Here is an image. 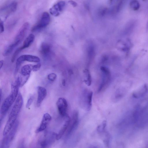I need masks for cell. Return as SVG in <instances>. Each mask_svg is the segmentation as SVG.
Returning a JSON list of instances; mask_svg holds the SVG:
<instances>
[{
  "mask_svg": "<svg viewBox=\"0 0 148 148\" xmlns=\"http://www.w3.org/2000/svg\"><path fill=\"white\" fill-rule=\"evenodd\" d=\"M23 103L22 96L20 93H19L4 128L3 133L4 136L9 132L16 122L18 114L22 108Z\"/></svg>",
  "mask_w": 148,
  "mask_h": 148,
  "instance_id": "obj_1",
  "label": "cell"
},
{
  "mask_svg": "<svg viewBox=\"0 0 148 148\" xmlns=\"http://www.w3.org/2000/svg\"><path fill=\"white\" fill-rule=\"evenodd\" d=\"M21 77L18 76L15 81L12 83L11 93L3 102L1 108V114L2 116L7 114L16 101L19 94V88L21 87Z\"/></svg>",
  "mask_w": 148,
  "mask_h": 148,
  "instance_id": "obj_2",
  "label": "cell"
},
{
  "mask_svg": "<svg viewBox=\"0 0 148 148\" xmlns=\"http://www.w3.org/2000/svg\"><path fill=\"white\" fill-rule=\"evenodd\" d=\"M18 125L19 122L18 121H17L9 132L4 136L2 142L1 147L7 148L9 147L16 135Z\"/></svg>",
  "mask_w": 148,
  "mask_h": 148,
  "instance_id": "obj_3",
  "label": "cell"
},
{
  "mask_svg": "<svg viewBox=\"0 0 148 148\" xmlns=\"http://www.w3.org/2000/svg\"><path fill=\"white\" fill-rule=\"evenodd\" d=\"M50 21V15L47 12H44L39 22L32 28L31 31L33 32H36L45 28Z\"/></svg>",
  "mask_w": 148,
  "mask_h": 148,
  "instance_id": "obj_4",
  "label": "cell"
},
{
  "mask_svg": "<svg viewBox=\"0 0 148 148\" xmlns=\"http://www.w3.org/2000/svg\"><path fill=\"white\" fill-rule=\"evenodd\" d=\"M39 63L40 61V58L38 57L31 55H23L17 59L16 68L19 69L22 64L24 62Z\"/></svg>",
  "mask_w": 148,
  "mask_h": 148,
  "instance_id": "obj_5",
  "label": "cell"
},
{
  "mask_svg": "<svg viewBox=\"0 0 148 148\" xmlns=\"http://www.w3.org/2000/svg\"><path fill=\"white\" fill-rule=\"evenodd\" d=\"M93 95V92L88 91H84L82 95V104L88 111H90L92 107Z\"/></svg>",
  "mask_w": 148,
  "mask_h": 148,
  "instance_id": "obj_6",
  "label": "cell"
},
{
  "mask_svg": "<svg viewBox=\"0 0 148 148\" xmlns=\"http://www.w3.org/2000/svg\"><path fill=\"white\" fill-rule=\"evenodd\" d=\"M79 123V113L78 111L75 110L73 113L69 129L68 130L67 135L70 136L77 128Z\"/></svg>",
  "mask_w": 148,
  "mask_h": 148,
  "instance_id": "obj_7",
  "label": "cell"
},
{
  "mask_svg": "<svg viewBox=\"0 0 148 148\" xmlns=\"http://www.w3.org/2000/svg\"><path fill=\"white\" fill-rule=\"evenodd\" d=\"M57 106L59 114L64 117L67 114L68 105L66 100L63 97L59 98L57 102Z\"/></svg>",
  "mask_w": 148,
  "mask_h": 148,
  "instance_id": "obj_8",
  "label": "cell"
},
{
  "mask_svg": "<svg viewBox=\"0 0 148 148\" xmlns=\"http://www.w3.org/2000/svg\"><path fill=\"white\" fill-rule=\"evenodd\" d=\"M30 24L28 22L24 23L19 31L15 38V42L20 43L25 37L29 29Z\"/></svg>",
  "mask_w": 148,
  "mask_h": 148,
  "instance_id": "obj_9",
  "label": "cell"
},
{
  "mask_svg": "<svg viewBox=\"0 0 148 148\" xmlns=\"http://www.w3.org/2000/svg\"><path fill=\"white\" fill-rule=\"evenodd\" d=\"M52 119V117L50 114L47 113L44 114L40 126L36 130V132L38 133L45 130Z\"/></svg>",
  "mask_w": 148,
  "mask_h": 148,
  "instance_id": "obj_10",
  "label": "cell"
},
{
  "mask_svg": "<svg viewBox=\"0 0 148 148\" xmlns=\"http://www.w3.org/2000/svg\"><path fill=\"white\" fill-rule=\"evenodd\" d=\"M56 134L54 133H51L47 134V136L41 140L39 142V144L41 147L45 148L48 147L54 143L55 139H56Z\"/></svg>",
  "mask_w": 148,
  "mask_h": 148,
  "instance_id": "obj_11",
  "label": "cell"
},
{
  "mask_svg": "<svg viewBox=\"0 0 148 148\" xmlns=\"http://www.w3.org/2000/svg\"><path fill=\"white\" fill-rule=\"evenodd\" d=\"M64 118V122L63 126L58 133L56 134V140H57L60 139L62 138L68 128L70 123L71 119L68 114Z\"/></svg>",
  "mask_w": 148,
  "mask_h": 148,
  "instance_id": "obj_12",
  "label": "cell"
},
{
  "mask_svg": "<svg viewBox=\"0 0 148 148\" xmlns=\"http://www.w3.org/2000/svg\"><path fill=\"white\" fill-rule=\"evenodd\" d=\"M65 3L63 1H61L54 5L50 10V12L52 15L55 16H58L60 13L63 10Z\"/></svg>",
  "mask_w": 148,
  "mask_h": 148,
  "instance_id": "obj_13",
  "label": "cell"
},
{
  "mask_svg": "<svg viewBox=\"0 0 148 148\" xmlns=\"http://www.w3.org/2000/svg\"><path fill=\"white\" fill-rule=\"evenodd\" d=\"M38 97L36 105L38 107H40L47 95V91L45 88L39 86L37 87Z\"/></svg>",
  "mask_w": 148,
  "mask_h": 148,
  "instance_id": "obj_14",
  "label": "cell"
},
{
  "mask_svg": "<svg viewBox=\"0 0 148 148\" xmlns=\"http://www.w3.org/2000/svg\"><path fill=\"white\" fill-rule=\"evenodd\" d=\"M35 39V36L33 34H30L26 39L24 42L23 46L20 47L22 51L25 49L29 47L33 42Z\"/></svg>",
  "mask_w": 148,
  "mask_h": 148,
  "instance_id": "obj_15",
  "label": "cell"
},
{
  "mask_svg": "<svg viewBox=\"0 0 148 148\" xmlns=\"http://www.w3.org/2000/svg\"><path fill=\"white\" fill-rule=\"evenodd\" d=\"M51 51V46L49 44L43 43L41 47V52L44 55L46 56L50 53Z\"/></svg>",
  "mask_w": 148,
  "mask_h": 148,
  "instance_id": "obj_16",
  "label": "cell"
},
{
  "mask_svg": "<svg viewBox=\"0 0 148 148\" xmlns=\"http://www.w3.org/2000/svg\"><path fill=\"white\" fill-rule=\"evenodd\" d=\"M20 43L17 42H15L13 43L10 45L4 53V56H7L9 55L14 51V49Z\"/></svg>",
  "mask_w": 148,
  "mask_h": 148,
  "instance_id": "obj_17",
  "label": "cell"
},
{
  "mask_svg": "<svg viewBox=\"0 0 148 148\" xmlns=\"http://www.w3.org/2000/svg\"><path fill=\"white\" fill-rule=\"evenodd\" d=\"M100 134L102 135L103 141L105 145L109 147L111 138L110 134L106 130Z\"/></svg>",
  "mask_w": 148,
  "mask_h": 148,
  "instance_id": "obj_18",
  "label": "cell"
},
{
  "mask_svg": "<svg viewBox=\"0 0 148 148\" xmlns=\"http://www.w3.org/2000/svg\"><path fill=\"white\" fill-rule=\"evenodd\" d=\"M131 8L134 11L138 10L140 7V4L137 0H132L130 3Z\"/></svg>",
  "mask_w": 148,
  "mask_h": 148,
  "instance_id": "obj_19",
  "label": "cell"
},
{
  "mask_svg": "<svg viewBox=\"0 0 148 148\" xmlns=\"http://www.w3.org/2000/svg\"><path fill=\"white\" fill-rule=\"evenodd\" d=\"M107 125V121L105 120L103 121L102 123L97 128V131L98 133L100 134L106 130Z\"/></svg>",
  "mask_w": 148,
  "mask_h": 148,
  "instance_id": "obj_20",
  "label": "cell"
},
{
  "mask_svg": "<svg viewBox=\"0 0 148 148\" xmlns=\"http://www.w3.org/2000/svg\"><path fill=\"white\" fill-rule=\"evenodd\" d=\"M147 88L146 86L141 88L139 90L134 93V97H139L143 95L146 92Z\"/></svg>",
  "mask_w": 148,
  "mask_h": 148,
  "instance_id": "obj_21",
  "label": "cell"
},
{
  "mask_svg": "<svg viewBox=\"0 0 148 148\" xmlns=\"http://www.w3.org/2000/svg\"><path fill=\"white\" fill-rule=\"evenodd\" d=\"M18 3L16 2H12L9 6L10 12L14 13L16 11L18 7Z\"/></svg>",
  "mask_w": 148,
  "mask_h": 148,
  "instance_id": "obj_22",
  "label": "cell"
},
{
  "mask_svg": "<svg viewBox=\"0 0 148 148\" xmlns=\"http://www.w3.org/2000/svg\"><path fill=\"white\" fill-rule=\"evenodd\" d=\"M22 51L20 47H19L17 49L16 51L14 53L12 57L11 58V62H14L18 54Z\"/></svg>",
  "mask_w": 148,
  "mask_h": 148,
  "instance_id": "obj_23",
  "label": "cell"
},
{
  "mask_svg": "<svg viewBox=\"0 0 148 148\" xmlns=\"http://www.w3.org/2000/svg\"><path fill=\"white\" fill-rule=\"evenodd\" d=\"M57 75L54 73L49 74L47 76V78L51 82L55 81L57 78Z\"/></svg>",
  "mask_w": 148,
  "mask_h": 148,
  "instance_id": "obj_24",
  "label": "cell"
},
{
  "mask_svg": "<svg viewBox=\"0 0 148 148\" xmlns=\"http://www.w3.org/2000/svg\"><path fill=\"white\" fill-rule=\"evenodd\" d=\"M34 99V96L32 95L30 96L28 99L27 102L26 107L27 109L29 108L32 105Z\"/></svg>",
  "mask_w": 148,
  "mask_h": 148,
  "instance_id": "obj_25",
  "label": "cell"
},
{
  "mask_svg": "<svg viewBox=\"0 0 148 148\" xmlns=\"http://www.w3.org/2000/svg\"><path fill=\"white\" fill-rule=\"evenodd\" d=\"M41 66V64L39 63L36 65H33L32 71L34 72L37 71L40 69Z\"/></svg>",
  "mask_w": 148,
  "mask_h": 148,
  "instance_id": "obj_26",
  "label": "cell"
},
{
  "mask_svg": "<svg viewBox=\"0 0 148 148\" xmlns=\"http://www.w3.org/2000/svg\"><path fill=\"white\" fill-rule=\"evenodd\" d=\"M0 28H1V33H3L4 31V28L3 22L1 21L0 22Z\"/></svg>",
  "mask_w": 148,
  "mask_h": 148,
  "instance_id": "obj_27",
  "label": "cell"
},
{
  "mask_svg": "<svg viewBox=\"0 0 148 148\" xmlns=\"http://www.w3.org/2000/svg\"><path fill=\"white\" fill-rule=\"evenodd\" d=\"M4 63V61L3 60H1L0 61V67H1V69L3 67Z\"/></svg>",
  "mask_w": 148,
  "mask_h": 148,
  "instance_id": "obj_28",
  "label": "cell"
},
{
  "mask_svg": "<svg viewBox=\"0 0 148 148\" xmlns=\"http://www.w3.org/2000/svg\"><path fill=\"white\" fill-rule=\"evenodd\" d=\"M62 85L63 86H65L66 84V82L65 80H63L62 82Z\"/></svg>",
  "mask_w": 148,
  "mask_h": 148,
  "instance_id": "obj_29",
  "label": "cell"
},
{
  "mask_svg": "<svg viewBox=\"0 0 148 148\" xmlns=\"http://www.w3.org/2000/svg\"><path fill=\"white\" fill-rule=\"evenodd\" d=\"M72 5H74V6H76V4L75 3H74L73 2V1H70V3Z\"/></svg>",
  "mask_w": 148,
  "mask_h": 148,
  "instance_id": "obj_30",
  "label": "cell"
},
{
  "mask_svg": "<svg viewBox=\"0 0 148 148\" xmlns=\"http://www.w3.org/2000/svg\"><path fill=\"white\" fill-rule=\"evenodd\" d=\"M112 1H113V0H110V2H111Z\"/></svg>",
  "mask_w": 148,
  "mask_h": 148,
  "instance_id": "obj_31",
  "label": "cell"
},
{
  "mask_svg": "<svg viewBox=\"0 0 148 148\" xmlns=\"http://www.w3.org/2000/svg\"><path fill=\"white\" fill-rule=\"evenodd\" d=\"M147 26H148V23H147Z\"/></svg>",
  "mask_w": 148,
  "mask_h": 148,
  "instance_id": "obj_32",
  "label": "cell"
},
{
  "mask_svg": "<svg viewBox=\"0 0 148 148\" xmlns=\"http://www.w3.org/2000/svg\"><path fill=\"white\" fill-rule=\"evenodd\" d=\"M143 1H145V0H143Z\"/></svg>",
  "mask_w": 148,
  "mask_h": 148,
  "instance_id": "obj_33",
  "label": "cell"
}]
</instances>
